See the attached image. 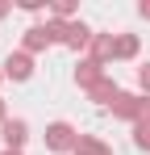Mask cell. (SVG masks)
Returning a JSON list of instances; mask_svg holds the SVG:
<instances>
[{"mask_svg":"<svg viewBox=\"0 0 150 155\" xmlns=\"http://www.w3.org/2000/svg\"><path fill=\"white\" fill-rule=\"evenodd\" d=\"M46 147H50V151H58V155L75 151V147H79L75 126H67V122H50V126H46Z\"/></svg>","mask_w":150,"mask_h":155,"instance_id":"1","label":"cell"},{"mask_svg":"<svg viewBox=\"0 0 150 155\" xmlns=\"http://www.w3.org/2000/svg\"><path fill=\"white\" fill-rule=\"evenodd\" d=\"M113 113L125 117V122H138L142 113H146V97H133V92H117V101H113Z\"/></svg>","mask_w":150,"mask_h":155,"instance_id":"2","label":"cell"},{"mask_svg":"<svg viewBox=\"0 0 150 155\" xmlns=\"http://www.w3.org/2000/svg\"><path fill=\"white\" fill-rule=\"evenodd\" d=\"M0 71L8 80H29L33 76V54H25V51H13L4 63H0Z\"/></svg>","mask_w":150,"mask_h":155,"instance_id":"3","label":"cell"},{"mask_svg":"<svg viewBox=\"0 0 150 155\" xmlns=\"http://www.w3.org/2000/svg\"><path fill=\"white\" fill-rule=\"evenodd\" d=\"M46 46H54L50 21H46V25H29V29H25V38H21V51L25 54H38V51H46Z\"/></svg>","mask_w":150,"mask_h":155,"instance_id":"4","label":"cell"},{"mask_svg":"<svg viewBox=\"0 0 150 155\" xmlns=\"http://www.w3.org/2000/svg\"><path fill=\"white\" fill-rule=\"evenodd\" d=\"M104 80V63H96V59H79V67H75V84L88 92L92 84H100Z\"/></svg>","mask_w":150,"mask_h":155,"instance_id":"5","label":"cell"},{"mask_svg":"<svg viewBox=\"0 0 150 155\" xmlns=\"http://www.w3.org/2000/svg\"><path fill=\"white\" fill-rule=\"evenodd\" d=\"M0 138L8 143V151H21V147H25V138H29V126H25L21 117H8V122L0 126Z\"/></svg>","mask_w":150,"mask_h":155,"instance_id":"6","label":"cell"},{"mask_svg":"<svg viewBox=\"0 0 150 155\" xmlns=\"http://www.w3.org/2000/svg\"><path fill=\"white\" fill-rule=\"evenodd\" d=\"M88 51H92L96 63H108V59H117V38L113 34H92V46Z\"/></svg>","mask_w":150,"mask_h":155,"instance_id":"7","label":"cell"},{"mask_svg":"<svg viewBox=\"0 0 150 155\" xmlns=\"http://www.w3.org/2000/svg\"><path fill=\"white\" fill-rule=\"evenodd\" d=\"M117 92H121V88H117L108 76L100 80V84H92V88H88V97H92L96 105H113V101H117Z\"/></svg>","mask_w":150,"mask_h":155,"instance_id":"8","label":"cell"},{"mask_svg":"<svg viewBox=\"0 0 150 155\" xmlns=\"http://www.w3.org/2000/svg\"><path fill=\"white\" fill-rule=\"evenodd\" d=\"M75 155H113V147H108V143H100L96 134H79V147H75Z\"/></svg>","mask_w":150,"mask_h":155,"instance_id":"9","label":"cell"},{"mask_svg":"<svg viewBox=\"0 0 150 155\" xmlns=\"http://www.w3.org/2000/svg\"><path fill=\"white\" fill-rule=\"evenodd\" d=\"M133 143L150 151V101H146V113H142V117L133 122Z\"/></svg>","mask_w":150,"mask_h":155,"instance_id":"10","label":"cell"},{"mask_svg":"<svg viewBox=\"0 0 150 155\" xmlns=\"http://www.w3.org/2000/svg\"><path fill=\"white\" fill-rule=\"evenodd\" d=\"M138 54V34H117V59H133Z\"/></svg>","mask_w":150,"mask_h":155,"instance_id":"11","label":"cell"},{"mask_svg":"<svg viewBox=\"0 0 150 155\" xmlns=\"http://www.w3.org/2000/svg\"><path fill=\"white\" fill-rule=\"evenodd\" d=\"M50 13H54V21H71L75 4H71V0H58V4H50Z\"/></svg>","mask_w":150,"mask_h":155,"instance_id":"12","label":"cell"},{"mask_svg":"<svg viewBox=\"0 0 150 155\" xmlns=\"http://www.w3.org/2000/svg\"><path fill=\"white\" fill-rule=\"evenodd\" d=\"M138 84H142V92L150 97V63H146V67H138Z\"/></svg>","mask_w":150,"mask_h":155,"instance_id":"13","label":"cell"},{"mask_svg":"<svg viewBox=\"0 0 150 155\" xmlns=\"http://www.w3.org/2000/svg\"><path fill=\"white\" fill-rule=\"evenodd\" d=\"M21 8H25V13H42V8H46V0H21Z\"/></svg>","mask_w":150,"mask_h":155,"instance_id":"14","label":"cell"},{"mask_svg":"<svg viewBox=\"0 0 150 155\" xmlns=\"http://www.w3.org/2000/svg\"><path fill=\"white\" fill-rule=\"evenodd\" d=\"M4 122H8V109H4V101H0V126H4Z\"/></svg>","mask_w":150,"mask_h":155,"instance_id":"15","label":"cell"},{"mask_svg":"<svg viewBox=\"0 0 150 155\" xmlns=\"http://www.w3.org/2000/svg\"><path fill=\"white\" fill-rule=\"evenodd\" d=\"M138 13H142V17H150V4H146V0H142V4H138Z\"/></svg>","mask_w":150,"mask_h":155,"instance_id":"16","label":"cell"},{"mask_svg":"<svg viewBox=\"0 0 150 155\" xmlns=\"http://www.w3.org/2000/svg\"><path fill=\"white\" fill-rule=\"evenodd\" d=\"M8 13H13V8H8V4H0V17H8Z\"/></svg>","mask_w":150,"mask_h":155,"instance_id":"17","label":"cell"},{"mask_svg":"<svg viewBox=\"0 0 150 155\" xmlns=\"http://www.w3.org/2000/svg\"><path fill=\"white\" fill-rule=\"evenodd\" d=\"M0 155H21V151H0Z\"/></svg>","mask_w":150,"mask_h":155,"instance_id":"18","label":"cell"},{"mask_svg":"<svg viewBox=\"0 0 150 155\" xmlns=\"http://www.w3.org/2000/svg\"><path fill=\"white\" fill-rule=\"evenodd\" d=\"M0 80H4V71H0Z\"/></svg>","mask_w":150,"mask_h":155,"instance_id":"19","label":"cell"}]
</instances>
